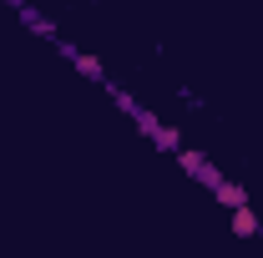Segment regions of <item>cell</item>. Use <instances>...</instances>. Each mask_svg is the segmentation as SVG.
I'll use <instances>...</instances> for the list:
<instances>
[{
  "mask_svg": "<svg viewBox=\"0 0 263 258\" xmlns=\"http://www.w3.org/2000/svg\"><path fill=\"white\" fill-rule=\"evenodd\" d=\"M56 51H61V56L76 66V71H81L86 81H101V86H106V66H101V56H86V51H76L71 41H56Z\"/></svg>",
  "mask_w": 263,
  "mask_h": 258,
  "instance_id": "cell-1",
  "label": "cell"
},
{
  "mask_svg": "<svg viewBox=\"0 0 263 258\" xmlns=\"http://www.w3.org/2000/svg\"><path fill=\"white\" fill-rule=\"evenodd\" d=\"M213 197H218L228 213H233V208H248V202H253V197H248V188H243V182H233V177H223V182L213 188Z\"/></svg>",
  "mask_w": 263,
  "mask_h": 258,
  "instance_id": "cell-2",
  "label": "cell"
},
{
  "mask_svg": "<svg viewBox=\"0 0 263 258\" xmlns=\"http://www.w3.org/2000/svg\"><path fill=\"white\" fill-rule=\"evenodd\" d=\"M233 233H238V238H258L263 233V218L253 213V202H248V208H233Z\"/></svg>",
  "mask_w": 263,
  "mask_h": 258,
  "instance_id": "cell-3",
  "label": "cell"
},
{
  "mask_svg": "<svg viewBox=\"0 0 263 258\" xmlns=\"http://www.w3.org/2000/svg\"><path fill=\"white\" fill-rule=\"evenodd\" d=\"M106 91H111V101H117V106H122V112H127L132 122H137V117H142V112H147V106H142V101L132 97V91H122V86H111V81H106Z\"/></svg>",
  "mask_w": 263,
  "mask_h": 258,
  "instance_id": "cell-4",
  "label": "cell"
},
{
  "mask_svg": "<svg viewBox=\"0 0 263 258\" xmlns=\"http://www.w3.org/2000/svg\"><path fill=\"white\" fill-rule=\"evenodd\" d=\"M21 21H26V26H31L35 35H51V41H56V26H51V21H46L41 10H31V5H26V10H21Z\"/></svg>",
  "mask_w": 263,
  "mask_h": 258,
  "instance_id": "cell-5",
  "label": "cell"
},
{
  "mask_svg": "<svg viewBox=\"0 0 263 258\" xmlns=\"http://www.w3.org/2000/svg\"><path fill=\"white\" fill-rule=\"evenodd\" d=\"M152 142H157L162 152H182V132H177V127H157V132H152Z\"/></svg>",
  "mask_w": 263,
  "mask_h": 258,
  "instance_id": "cell-6",
  "label": "cell"
},
{
  "mask_svg": "<svg viewBox=\"0 0 263 258\" xmlns=\"http://www.w3.org/2000/svg\"><path fill=\"white\" fill-rule=\"evenodd\" d=\"M177 162H182V172H193V177H202V167H208V157H202L197 147H182V152H177Z\"/></svg>",
  "mask_w": 263,
  "mask_h": 258,
  "instance_id": "cell-7",
  "label": "cell"
},
{
  "mask_svg": "<svg viewBox=\"0 0 263 258\" xmlns=\"http://www.w3.org/2000/svg\"><path fill=\"white\" fill-rule=\"evenodd\" d=\"M162 127V122H157V117H152V112H142V117H137V132H142V137H152V132Z\"/></svg>",
  "mask_w": 263,
  "mask_h": 258,
  "instance_id": "cell-8",
  "label": "cell"
},
{
  "mask_svg": "<svg viewBox=\"0 0 263 258\" xmlns=\"http://www.w3.org/2000/svg\"><path fill=\"white\" fill-rule=\"evenodd\" d=\"M5 5H15V10H26V0H5Z\"/></svg>",
  "mask_w": 263,
  "mask_h": 258,
  "instance_id": "cell-9",
  "label": "cell"
}]
</instances>
